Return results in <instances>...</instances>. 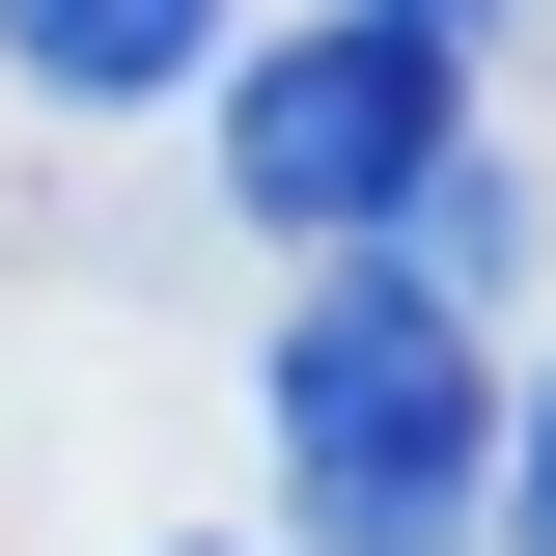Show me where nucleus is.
<instances>
[{
  "instance_id": "1",
  "label": "nucleus",
  "mask_w": 556,
  "mask_h": 556,
  "mask_svg": "<svg viewBox=\"0 0 556 556\" xmlns=\"http://www.w3.org/2000/svg\"><path fill=\"white\" fill-rule=\"evenodd\" d=\"M278 473H306V556H473V473H501L473 306L390 278V251H334L278 306Z\"/></svg>"
},
{
  "instance_id": "2",
  "label": "nucleus",
  "mask_w": 556,
  "mask_h": 556,
  "mask_svg": "<svg viewBox=\"0 0 556 556\" xmlns=\"http://www.w3.org/2000/svg\"><path fill=\"white\" fill-rule=\"evenodd\" d=\"M195 84H223V195H251L278 251H362V223L473 139V56H445V28H390V0L278 28V56H195Z\"/></svg>"
},
{
  "instance_id": "3",
  "label": "nucleus",
  "mask_w": 556,
  "mask_h": 556,
  "mask_svg": "<svg viewBox=\"0 0 556 556\" xmlns=\"http://www.w3.org/2000/svg\"><path fill=\"white\" fill-rule=\"evenodd\" d=\"M195 56H223V0H0V84L28 112H167Z\"/></svg>"
},
{
  "instance_id": "4",
  "label": "nucleus",
  "mask_w": 556,
  "mask_h": 556,
  "mask_svg": "<svg viewBox=\"0 0 556 556\" xmlns=\"http://www.w3.org/2000/svg\"><path fill=\"white\" fill-rule=\"evenodd\" d=\"M501 529H529V556H556V390H529V417H501Z\"/></svg>"
},
{
  "instance_id": "5",
  "label": "nucleus",
  "mask_w": 556,
  "mask_h": 556,
  "mask_svg": "<svg viewBox=\"0 0 556 556\" xmlns=\"http://www.w3.org/2000/svg\"><path fill=\"white\" fill-rule=\"evenodd\" d=\"M390 28H445V56H473V28H501V0H390Z\"/></svg>"
}]
</instances>
